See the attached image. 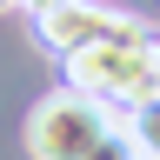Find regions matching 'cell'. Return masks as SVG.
<instances>
[{"label": "cell", "mask_w": 160, "mask_h": 160, "mask_svg": "<svg viewBox=\"0 0 160 160\" xmlns=\"http://www.w3.org/2000/svg\"><path fill=\"white\" fill-rule=\"evenodd\" d=\"M67 87L100 100L107 113H133L147 93H160V67H153V33L147 40H93V47L67 53Z\"/></svg>", "instance_id": "1"}, {"label": "cell", "mask_w": 160, "mask_h": 160, "mask_svg": "<svg viewBox=\"0 0 160 160\" xmlns=\"http://www.w3.org/2000/svg\"><path fill=\"white\" fill-rule=\"evenodd\" d=\"M107 127H113V113L100 107V100L60 87V93H47V100L27 113V153H33V160H87L93 140L107 133Z\"/></svg>", "instance_id": "2"}, {"label": "cell", "mask_w": 160, "mask_h": 160, "mask_svg": "<svg viewBox=\"0 0 160 160\" xmlns=\"http://www.w3.org/2000/svg\"><path fill=\"white\" fill-rule=\"evenodd\" d=\"M153 27L147 20H133V13H120V7H100V0H60V7H40L33 13V40L47 53H80V47H93V40H147Z\"/></svg>", "instance_id": "3"}, {"label": "cell", "mask_w": 160, "mask_h": 160, "mask_svg": "<svg viewBox=\"0 0 160 160\" xmlns=\"http://www.w3.org/2000/svg\"><path fill=\"white\" fill-rule=\"evenodd\" d=\"M127 140H133L140 160H160V93H147V100L127 113Z\"/></svg>", "instance_id": "4"}, {"label": "cell", "mask_w": 160, "mask_h": 160, "mask_svg": "<svg viewBox=\"0 0 160 160\" xmlns=\"http://www.w3.org/2000/svg\"><path fill=\"white\" fill-rule=\"evenodd\" d=\"M87 160H140V153H133V140H127V127L113 120V127H107V133L93 140V153H87Z\"/></svg>", "instance_id": "5"}, {"label": "cell", "mask_w": 160, "mask_h": 160, "mask_svg": "<svg viewBox=\"0 0 160 160\" xmlns=\"http://www.w3.org/2000/svg\"><path fill=\"white\" fill-rule=\"evenodd\" d=\"M40 7H60V0H27V13H40Z\"/></svg>", "instance_id": "6"}, {"label": "cell", "mask_w": 160, "mask_h": 160, "mask_svg": "<svg viewBox=\"0 0 160 160\" xmlns=\"http://www.w3.org/2000/svg\"><path fill=\"white\" fill-rule=\"evenodd\" d=\"M153 67H160V33H153Z\"/></svg>", "instance_id": "7"}, {"label": "cell", "mask_w": 160, "mask_h": 160, "mask_svg": "<svg viewBox=\"0 0 160 160\" xmlns=\"http://www.w3.org/2000/svg\"><path fill=\"white\" fill-rule=\"evenodd\" d=\"M7 7H13V0H0V13H7Z\"/></svg>", "instance_id": "8"}]
</instances>
